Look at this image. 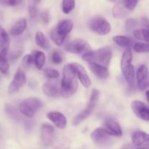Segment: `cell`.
<instances>
[{
  "label": "cell",
  "instance_id": "cell-1",
  "mask_svg": "<svg viewBox=\"0 0 149 149\" xmlns=\"http://www.w3.org/2000/svg\"><path fill=\"white\" fill-rule=\"evenodd\" d=\"M78 87L77 75L72 63L67 64L63 71V78L61 81L60 94L64 97H71L75 93Z\"/></svg>",
  "mask_w": 149,
  "mask_h": 149
},
{
  "label": "cell",
  "instance_id": "cell-2",
  "mask_svg": "<svg viewBox=\"0 0 149 149\" xmlns=\"http://www.w3.org/2000/svg\"><path fill=\"white\" fill-rule=\"evenodd\" d=\"M112 58V50L109 47H105L94 51H89L82 55L86 62L93 63L108 67Z\"/></svg>",
  "mask_w": 149,
  "mask_h": 149
},
{
  "label": "cell",
  "instance_id": "cell-3",
  "mask_svg": "<svg viewBox=\"0 0 149 149\" xmlns=\"http://www.w3.org/2000/svg\"><path fill=\"white\" fill-rule=\"evenodd\" d=\"M132 61V52L130 48H127L123 53L121 60V68L123 75L129 87H132L134 85V69L131 65Z\"/></svg>",
  "mask_w": 149,
  "mask_h": 149
},
{
  "label": "cell",
  "instance_id": "cell-4",
  "mask_svg": "<svg viewBox=\"0 0 149 149\" xmlns=\"http://www.w3.org/2000/svg\"><path fill=\"white\" fill-rule=\"evenodd\" d=\"M72 27V22L70 20H61L51 32V38L53 42L58 46L62 45Z\"/></svg>",
  "mask_w": 149,
  "mask_h": 149
},
{
  "label": "cell",
  "instance_id": "cell-5",
  "mask_svg": "<svg viewBox=\"0 0 149 149\" xmlns=\"http://www.w3.org/2000/svg\"><path fill=\"white\" fill-rule=\"evenodd\" d=\"M42 103L36 97H29L25 99L20 103V111L22 114L27 117L32 118L41 109Z\"/></svg>",
  "mask_w": 149,
  "mask_h": 149
},
{
  "label": "cell",
  "instance_id": "cell-6",
  "mask_svg": "<svg viewBox=\"0 0 149 149\" xmlns=\"http://www.w3.org/2000/svg\"><path fill=\"white\" fill-rule=\"evenodd\" d=\"M99 93L98 90H95V89L92 90L91 95L90 97V100H89V103H88L87 107L75 116V118H74V120H73V125H79V124L81 123L83 120H85L86 118H88L90 116L91 113H92L93 110L94 109L95 106H96L98 100H99Z\"/></svg>",
  "mask_w": 149,
  "mask_h": 149
},
{
  "label": "cell",
  "instance_id": "cell-7",
  "mask_svg": "<svg viewBox=\"0 0 149 149\" xmlns=\"http://www.w3.org/2000/svg\"><path fill=\"white\" fill-rule=\"evenodd\" d=\"M89 28L94 33L99 35H106L110 31V24L102 17H92L89 23Z\"/></svg>",
  "mask_w": 149,
  "mask_h": 149
},
{
  "label": "cell",
  "instance_id": "cell-8",
  "mask_svg": "<svg viewBox=\"0 0 149 149\" xmlns=\"http://www.w3.org/2000/svg\"><path fill=\"white\" fill-rule=\"evenodd\" d=\"M65 49L67 52L73 54H85L91 51V47L84 39H77L70 42L66 46Z\"/></svg>",
  "mask_w": 149,
  "mask_h": 149
},
{
  "label": "cell",
  "instance_id": "cell-9",
  "mask_svg": "<svg viewBox=\"0 0 149 149\" xmlns=\"http://www.w3.org/2000/svg\"><path fill=\"white\" fill-rule=\"evenodd\" d=\"M137 86L140 90L144 91L149 87V70L145 65H140L137 71Z\"/></svg>",
  "mask_w": 149,
  "mask_h": 149
},
{
  "label": "cell",
  "instance_id": "cell-10",
  "mask_svg": "<svg viewBox=\"0 0 149 149\" xmlns=\"http://www.w3.org/2000/svg\"><path fill=\"white\" fill-rule=\"evenodd\" d=\"M131 108L134 114L144 121H149V107L139 100L131 102Z\"/></svg>",
  "mask_w": 149,
  "mask_h": 149
},
{
  "label": "cell",
  "instance_id": "cell-11",
  "mask_svg": "<svg viewBox=\"0 0 149 149\" xmlns=\"http://www.w3.org/2000/svg\"><path fill=\"white\" fill-rule=\"evenodd\" d=\"M102 128L109 136L121 137L122 135V130L119 124L112 118H108L105 120Z\"/></svg>",
  "mask_w": 149,
  "mask_h": 149
},
{
  "label": "cell",
  "instance_id": "cell-12",
  "mask_svg": "<svg viewBox=\"0 0 149 149\" xmlns=\"http://www.w3.org/2000/svg\"><path fill=\"white\" fill-rule=\"evenodd\" d=\"M142 29H134L133 35L137 39L143 40L149 43V20L146 17L141 18Z\"/></svg>",
  "mask_w": 149,
  "mask_h": 149
},
{
  "label": "cell",
  "instance_id": "cell-13",
  "mask_svg": "<svg viewBox=\"0 0 149 149\" xmlns=\"http://www.w3.org/2000/svg\"><path fill=\"white\" fill-rule=\"evenodd\" d=\"M26 76L24 73L20 70H18L14 75L13 81L9 85L8 92L10 93H13L18 91L26 84Z\"/></svg>",
  "mask_w": 149,
  "mask_h": 149
},
{
  "label": "cell",
  "instance_id": "cell-14",
  "mask_svg": "<svg viewBox=\"0 0 149 149\" xmlns=\"http://www.w3.org/2000/svg\"><path fill=\"white\" fill-rule=\"evenodd\" d=\"M131 140L135 146L149 149V134L142 131H137L133 133Z\"/></svg>",
  "mask_w": 149,
  "mask_h": 149
},
{
  "label": "cell",
  "instance_id": "cell-15",
  "mask_svg": "<svg viewBox=\"0 0 149 149\" xmlns=\"http://www.w3.org/2000/svg\"><path fill=\"white\" fill-rule=\"evenodd\" d=\"M73 66H74V71H75L76 75L78 79L80 80V83L82 85L86 88H89L91 84V81L90 78H89V75L86 73V69L83 65H80L78 63H72Z\"/></svg>",
  "mask_w": 149,
  "mask_h": 149
},
{
  "label": "cell",
  "instance_id": "cell-16",
  "mask_svg": "<svg viewBox=\"0 0 149 149\" xmlns=\"http://www.w3.org/2000/svg\"><path fill=\"white\" fill-rule=\"evenodd\" d=\"M91 138L92 141L99 146H105L110 141L109 135H107L103 128H96L91 134Z\"/></svg>",
  "mask_w": 149,
  "mask_h": 149
},
{
  "label": "cell",
  "instance_id": "cell-17",
  "mask_svg": "<svg viewBox=\"0 0 149 149\" xmlns=\"http://www.w3.org/2000/svg\"><path fill=\"white\" fill-rule=\"evenodd\" d=\"M54 136V128L48 124H43L41 127V139L45 146H49Z\"/></svg>",
  "mask_w": 149,
  "mask_h": 149
},
{
  "label": "cell",
  "instance_id": "cell-18",
  "mask_svg": "<svg viewBox=\"0 0 149 149\" xmlns=\"http://www.w3.org/2000/svg\"><path fill=\"white\" fill-rule=\"evenodd\" d=\"M48 119L59 129H63L67 125V119L64 114L58 111L49 112L47 114Z\"/></svg>",
  "mask_w": 149,
  "mask_h": 149
},
{
  "label": "cell",
  "instance_id": "cell-19",
  "mask_svg": "<svg viewBox=\"0 0 149 149\" xmlns=\"http://www.w3.org/2000/svg\"><path fill=\"white\" fill-rule=\"evenodd\" d=\"M89 67L91 71L100 79H106L109 77L110 74L107 67L93 63H89Z\"/></svg>",
  "mask_w": 149,
  "mask_h": 149
},
{
  "label": "cell",
  "instance_id": "cell-20",
  "mask_svg": "<svg viewBox=\"0 0 149 149\" xmlns=\"http://www.w3.org/2000/svg\"><path fill=\"white\" fill-rule=\"evenodd\" d=\"M42 91L48 97H57L60 94V89L53 81H48L42 85Z\"/></svg>",
  "mask_w": 149,
  "mask_h": 149
},
{
  "label": "cell",
  "instance_id": "cell-21",
  "mask_svg": "<svg viewBox=\"0 0 149 149\" xmlns=\"http://www.w3.org/2000/svg\"><path fill=\"white\" fill-rule=\"evenodd\" d=\"M26 28V20L24 18L18 20L10 29V34L13 36H17L21 34Z\"/></svg>",
  "mask_w": 149,
  "mask_h": 149
},
{
  "label": "cell",
  "instance_id": "cell-22",
  "mask_svg": "<svg viewBox=\"0 0 149 149\" xmlns=\"http://www.w3.org/2000/svg\"><path fill=\"white\" fill-rule=\"evenodd\" d=\"M129 10L126 8L124 2H118L112 8V15L115 18L121 19L128 15Z\"/></svg>",
  "mask_w": 149,
  "mask_h": 149
},
{
  "label": "cell",
  "instance_id": "cell-23",
  "mask_svg": "<svg viewBox=\"0 0 149 149\" xmlns=\"http://www.w3.org/2000/svg\"><path fill=\"white\" fill-rule=\"evenodd\" d=\"M32 56L34 58V63L35 64V66L37 69L41 70L43 68L45 63V55L44 52L41 51L35 50L32 52Z\"/></svg>",
  "mask_w": 149,
  "mask_h": 149
},
{
  "label": "cell",
  "instance_id": "cell-24",
  "mask_svg": "<svg viewBox=\"0 0 149 149\" xmlns=\"http://www.w3.org/2000/svg\"><path fill=\"white\" fill-rule=\"evenodd\" d=\"M7 49H3L0 51V72L3 74H7L10 68V64L7 60Z\"/></svg>",
  "mask_w": 149,
  "mask_h": 149
},
{
  "label": "cell",
  "instance_id": "cell-25",
  "mask_svg": "<svg viewBox=\"0 0 149 149\" xmlns=\"http://www.w3.org/2000/svg\"><path fill=\"white\" fill-rule=\"evenodd\" d=\"M10 44V36L6 31L0 26V51L3 49L8 50Z\"/></svg>",
  "mask_w": 149,
  "mask_h": 149
},
{
  "label": "cell",
  "instance_id": "cell-26",
  "mask_svg": "<svg viewBox=\"0 0 149 149\" xmlns=\"http://www.w3.org/2000/svg\"><path fill=\"white\" fill-rule=\"evenodd\" d=\"M113 41L117 45L123 47L130 48V47L133 45L132 39L125 36H115L113 37Z\"/></svg>",
  "mask_w": 149,
  "mask_h": 149
},
{
  "label": "cell",
  "instance_id": "cell-27",
  "mask_svg": "<svg viewBox=\"0 0 149 149\" xmlns=\"http://www.w3.org/2000/svg\"><path fill=\"white\" fill-rule=\"evenodd\" d=\"M35 42L37 46L41 47L43 49H48L49 47V44L47 41L46 38H45V35L42 31L37 32L36 35H35Z\"/></svg>",
  "mask_w": 149,
  "mask_h": 149
},
{
  "label": "cell",
  "instance_id": "cell-28",
  "mask_svg": "<svg viewBox=\"0 0 149 149\" xmlns=\"http://www.w3.org/2000/svg\"><path fill=\"white\" fill-rule=\"evenodd\" d=\"M75 7V0H63L62 1V11L65 14H68L72 11Z\"/></svg>",
  "mask_w": 149,
  "mask_h": 149
},
{
  "label": "cell",
  "instance_id": "cell-29",
  "mask_svg": "<svg viewBox=\"0 0 149 149\" xmlns=\"http://www.w3.org/2000/svg\"><path fill=\"white\" fill-rule=\"evenodd\" d=\"M135 52L138 53H144L149 52V43H143V42H137L133 46Z\"/></svg>",
  "mask_w": 149,
  "mask_h": 149
},
{
  "label": "cell",
  "instance_id": "cell-30",
  "mask_svg": "<svg viewBox=\"0 0 149 149\" xmlns=\"http://www.w3.org/2000/svg\"><path fill=\"white\" fill-rule=\"evenodd\" d=\"M32 63H34V58L32 54L26 55V56L23 57V60H22V65H23V68L28 69Z\"/></svg>",
  "mask_w": 149,
  "mask_h": 149
},
{
  "label": "cell",
  "instance_id": "cell-31",
  "mask_svg": "<svg viewBox=\"0 0 149 149\" xmlns=\"http://www.w3.org/2000/svg\"><path fill=\"white\" fill-rule=\"evenodd\" d=\"M138 25V21L136 19H132L130 18L126 21L125 23V28L127 31H132L133 29H135L136 27Z\"/></svg>",
  "mask_w": 149,
  "mask_h": 149
},
{
  "label": "cell",
  "instance_id": "cell-32",
  "mask_svg": "<svg viewBox=\"0 0 149 149\" xmlns=\"http://www.w3.org/2000/svg\"><path fill=\"white\" fill-rule=\"evenodd\" d=\"M45 74L50 79H56L59 76L58 71L53 68H45Z\"/></svg>",
  "mask_w": 149,
  "mask_h": 149
},
{
  "label": "cell",
  "instance_id": "cell-33",
  "mask_svg": "<svg viewBox=\"0 0 149 149\" xmlns=\"http://www.w3.org/2000/svg\"><path fill=\"white\" fill-rule=\"evenodd\" d=\"M51 61L55 64H60L62 62V57L60 55V53L56 51H54L51 54Z\"/></svg>",
  "mask_w": 149,
  "mask_h": 149
},
{
  "label": "cell",
  "instance_id": "cell-34",
  "mask_svg": "<svg viewBox=\"0 0 149 149\" xmlns=\"http://www.w3.org/2000/svg\"><path fill=\"white\" fill-rule=\"evenodd\" d=\"M138 0H124V4L128 10H132L135 8Z\"/></svg>",
  "mask_w": 149,
  "mask_h": 149
},
{
  "label": "cell",
  "instance_id": "cell-35",
  "mask_svg": "<svg viewBox=\"0 0 149 149\" xmlns=\"http://www.w3.org/2000/svg\"><path fill=\"white\" fill-rule=\"evenodd\" d=\"M29 15H30L31 18L34 19L35 17H37V10L36 8V5L32 4V5L29 7Z\"/></svg>",
  "mask_w": 149,
  "mask_h": 149
},
{
  "label": "cell",
  "instance_id": "cell-36",
  "mask_svg": "<svg viewBox=\"0 0 149 149\" xmlns=\"http://www.w3.org/2000/svg\"><path fill=\"white\" fill-rule=\"evenodd\" d=\"M40 17L44 23H48V22H49V20H50V17H49V14H48V11L42 12V13L40 14Z\"/></svg>",
  "mask_w": 149,
  "mask_h": 149
},
{
  "label": "cell",
  "instance_id": "cell-37",
  "mask_svg": "<svg viewBox=\"0 0 149 149\" xmlns=\"http://www.w3.org/2000/svg\"><path fill=\"white\" fill-rule=\"evenodd\" d=\"M22 0H7V4L10 6H15L20 3Z\"/></svg>",
  "mask_w": 149,
  "mask_h": 149
},
{
  "label": "cell",
  "instance_id": "cell-38",
  "mask_svg": "<svg viewBox=\"0 0 149 149\" xmlns=\"http://www.w3.org/2000/svg\"><path fill=\"white\" fill-rule=\"evenodd\" d=\"M40 1L41 0H33V4L34 5H37V4L40 2Z\"/></svg>",
  "mask_w": 149,
  "mask_h": 149
},
{
  "label": "cell",
  "instance_id": "cell-39",
  "mask_svg": "<svg viewBox=\"0 0 149 149\" xmlns=\"http://www.w3.org/2000/svg\"><path fill=\"white\" fill-rule=\"evenodd\" d=\"M145 95H146V97H147V100H148V101L149 102V90H148V91L146 92V93H145Z\"/></svg>",
  "mask_w": 149,
  "mask_h": 149
},
{
  "label": "cell",
  "instance_id": "cell-40",
  "mask_svg": "<svg viewBox=\"0 0 149 149\" xmlns=\"http://www.w3.org/2000/svg\"><path fill=\"white\" fill-rule=\"evenodd\" d=\"M0 1H1V3H3V4H7V0H0Z\"/></svg>",
  "mask_w": 149,
  "mask_h": 149
},
{
  "label": "cell",
  "instance_id": "cell-41",
  "mask_svg": "<svg viewBox=\"0 0 149 149\" xmlns=\"http://www.w3.org/2000/svg\"><path fill=\"white\" fill-rule=\"evenodd\" d=\"M136 149H147V148H136Z\"/></svg>",
  "mask_w": 149,
  "mask_h": 149
},
{
  "label": "cell",
  "instance_id": "cell-42",
  "mask_svg": "<svg viewBox=\"0 0 149 149\" xmlns=\"http://www.w3.org/2000/svg\"><path fill=\"white\" fill-rule=\"evenodd\" d=\"M110 1H116V0H110Z\"/></svg>",
  "mask_w": 149,
  "mask_h": 149
}]
</instances>
